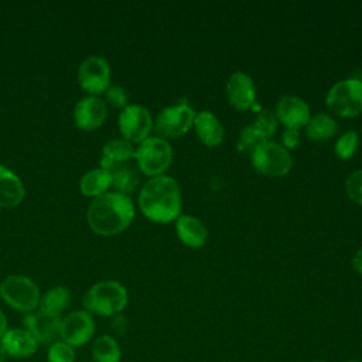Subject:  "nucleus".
Wrapping results in <instances>:
<instances>
[{
    "mask_svg": "<svg viewBox=\"0 0 362 362\" xmlns=\"http://www.w3.org/2000/svg\"><path fill=\"white\" fill-rule=\"evenodd\" d=\"M194 119L195 110L188 103V100H178L177 103L165 106L157 113L153 127L158 137L165 140L177 139L192 127Z\"/></svg>",
    "mask_w": 362,
    "mask_h": 362,
    "instance_id": "obj_6",
    "label": "nucleus"
},
{
    "mask_svg": "<svg viewBox=\"0 0 362 362\" xmlns=\"http://www.w3.org/2000/svg\"><path fill=\"white\" fill-rule=\"evenodd\" d=\"M314 362H325V361H314Z\"/></svg>",
    "mask_w": 362,
    "mask_h": 362,
    "instance_id": "obj_37",
    "label": "nucleus"
},
{
    "mask_svg": "<svg viewBox=\"0 0 362 362\" xmlns=\"http://www.w3.org/2000/svg\"><path fill=\"white\" fill-rule=\"evenodd\" d=\"M1 298L18 311H33L40 303V290L37 284L21 274H10L0 283Z\"/></svg>",
    "mask_w": 362,
    "mask_h": 362,
    "instance_id": "obj_8",
    "label": "nucleus"
},
{
    "mask_svg": "<svg viewBox=\"0 0 362 362\" xmlns=\"http://www.w3.org/2000/svg\"><path fill=\"white\" fill-rule=\"evenodd\" d=\"M225 92L229 105L236 110H249L256 105V86L253 79L242 71H236L228 78Z\"/></svg>",
    "mask_w": 362,
    "mask_h": 362,
    "instance_id": "obj_13",
    "label": "nucleus"
},
{
    "mask_svg": "<svg viewBox=\"0 0 362 362\" xmlns=\"http://www.w3.org/2000/svg\"><path fill=\"white\" fill-rule=\"evenodd\" d=\"M92 356L95 362H120L122 351L113 337L100 335L93 342Z\"/></svg>",
    "mask_w": 362,
    "mask_h": 362,
    "instance_id": "obj_25",
    "label": "nucleus"
},
{
    "mask_svg": "<svg viewBox=\"0 0 362 362\" xmlns=\"http://www.w3.org/2000/svg\"><path fill=\"white\" fill-rule=\"evenodd\" d=\"M263 140V137L259 134V132L253 127V124H249L243 127L238 136V143L236 147L240 153H252Z\"/></svg>",
    "mask_w": 362,
    "mask_h": 362,
    "instance_id": "obj_28",
    "label": "nucleus"
},
{
    "mask_svg": "<svg viewBox=\"0 0 362 362\" xmlns=\"http://www.w3.org/2000/svg\"><path fill=\"white\" fill-rule=\"evenodd\" d=\"M250 163L257 173L267 177H283L293 167L290 151L273 140L262 141L250 153Z\"/></svg>",
    "mask_w": 362,
    "mask_h": 362,
    "instance_id": "obj_7",
    "label": "nucleus"
},
{
    "mask_svg": "<svg viewBox=\"0 0 362 362\" xmlns=\"http://www.w3.org/2000/svg\"><path fill=\"white\" fill-rule=\"evenodd\" d=\"M192 127L199 141L206 147H216L225 139L223 124L211 110H201L195 113Z\"/></svg>",
    "mask_w": 362,
    "mask_h": 362,
    "instance_id": "obj_16",
    "label": "nucleus"
},
{
    "mask_svg": "<svg viewBox=\"0 0 362 362\" xmlns=\"http://www.w3.org/2000/svg\"><path fill=\"white\" fill-rule=\"evenodd\" d=\"M325 105L337 116H358L362 113V81L356 78L338 81L327 92Z\"/></svg>",
    "mask_w": 362,
    "mask_h": 362,
    "instance_id": "obj_4",
    "label": "nucleus"
},
{
    "mask_svg": "<svg viewBox=\"0 0 362 362\" xmlns=\"http://www.w3.org/2000/svg\"><path fill=\"white\" fill-rule=\"evenodd\" d=\"M346 362H362V361H359V359H351V361H346Z\"/></svg>",
    "mask_w": 362,
    "mask_h": 362,
    "instance_id": "obj_36",
    "label": "nucleus"
},
{
    "mask_svg": "<svg viewBox=\"0 0 362 362\" xmlns=\"http://www.w3.org/2000/svg\"><path fill=\"white\" fill-rule=\"evenodd\" d=\"M175 233L178 239L188 247H202L208 239L205 225L192 215H180L175 219Z\"/></svg>",
    "mask_w": 362,
    "mask_h": 362,
    "instance_id": "obj_18",
    "label": "nucleus"
},
{
    "mask_svg": "<svg viewBox=\"0 0 362 362\" xmlns=\"http://www.w3.org/2000/svg\"><path fill=\"white\" fill-rule=\"evenodd\" d=\"M25 329H28L37 342H52L61 337L62 320L58 314L38 310L33 314H27L24 318Z\"/></svg>",
    "mask_w": 362,
    "mask_h": 362,
    "instance_id": "obj_14",
    "label": "nucleus"
},
{
    "mask_svg": "<svg viewBox=\"0 0 362 362\" xmlns=\"http://www.w3.org/2000/svg\"><path fill=\"white\" fill-rule=\"evenodd\" d=\"M110 173L112 185L120 194H130L136 189L140 181V170L136 164V160H129L119 163L107 170Z\"/></svg>",
    "mask_w": 362,
    "mask_h": 362,
    "instance_id": "obj_19",
    "label": "nucleus"
},
{
    "mask_svg": "<svg viewBox=\"0 0 362 362\" xmlns=\"http://www.w3.org/2000/svg\"><path fill=\"white\" fill-rule=\"evenodd\" d=\"M281 143H283V147L286 150H291V148H296L300 143V133L298 130H294V129H286L281 134Z\"/></svg>",
    "mask_w": 362,
    "mask_h": 362,
    "instance_id": "obj_32",
    "label": "nucleus"
},
{
    "mask_svg": "<svg viewBox=\"0 0 362 362\" xmlns=\"http://www.w3.org/2000/svg\"><path fill=\"white\" fill-rule=\"evenodd\" d=\"M358 144H359L358 132L348 130L337 139L334 144V153L341 160H349L356 153Z\"/></svg>",
    "mask_w": 362,
    "mask_h": 362,
    "instance_id": "obj_26",
    "label": "nucleus"
},
{
    "mask_svg": "<svg viewBox=\"0 0 362 362\" xmlns=\"http://www.w3.org/2000/svg\"><path fill=\"white\" fill-rule=\"evenodd\" d=\"M352 267L356 273L362 274V247H359L352 257Z\"/></svg>",
    "mask_w": 362,
    "mask_h": 362,
    "instance_id": "obj_33",
    "label": "nucleus"
},
{
    "mask_svg": "<svg viewBox=\"0 0 362 362\" xmlns=\"http://www.w3.org/2000/svg\"><path fill=\"white\" fill-rule=\"evenodd\" d=\"M24 198L21 180L7 167L0 165V206H14Z\"/></svg>",
    "mask_w": 362,
    "mask_h": 362,
    "instance_id": "obj_20",
    "label": "nucleus"
},
{
    "mask_svg": "<svg viewBox=\"0 0 362 362\" xmlns=\"http://www.w3.org/2000/svg\"><path fill=\"white\" fill-rule=\"evenodd\" d=\"M345 192L351 201L362 205V168L354 171L345 181Z\"/></svg>",
    "mask_w": 362,
    "mask_h": 362,
    "instance_id": "obj_30",
    "label": "nucleus"
},
{
    "mask_svg": "<svg viewBox=\"0 0 362 362\" xmlns=\"http://www.w3.org/2000/svg\"><path fill=\"white\" fill-rule=\"evenodd\" d=\"M337 122L329 113H315L310 117L308 123L305 124V133L310 140L322 141L331 139L337 133Z\"/></svg>",
    "mask_w": 362,
    "mask_h": 362,
    "instance_id": "obj_22",
    "label": "nucleus"
},
{
    "mask_svg": "<svg viewBox=\"0 0 362 362\" xmlns=\"http://www.w3.org/2000/svg\"><path fill=\"white\" fill-rule=\"evenodd\" d=\"M7 352H6V349H4V346H3V344L0 342V362H6L7 361Z\"/></svg>",
    "mask_w": 362,
    "mask_h": 362,
    "instance_id": "obj_35",
    "label": "nucleus"
},
{
    "mask_svg": "<svg viewBox=\"0 0 362 362\" xmlns=\"http://www.w3.org/2000/svg\"><path fill=\"white\" fill-rule=\"evenodd\" d=\"M134 160L143 174L150 177L163 175L173 161V147L163 137L148 136L136 148Z\"/></svg>",
    "mask_w": 362,
    "mask_h": 362,
    "instance_id": "obj_5",
    "label": "nucleus"
},
{
    "mask_svg": "<svg viewBox=\"0 0 362 362\" xmlns=\"http://www.w3.org/2000/svg\"><path fill=\"white\" fill-rule=\"evenodd\" d=\"M6 331H7V320H6V315L3 314V311L0 310V339Z\"/></svg>",
    "mask_w": 362,
    "mask_h": 362,
    "instance_id": "obj_34",
    "label": "nucleus"
},
{
    "mask_svg": "<svg viewBox=\"0 0 362 362\" xmlns=\"http://www.w3.org/2000/svg\"><path fill=\"white\" fill-rule=\"evenodd\" d=\"M134 156H136V148L130 141L124 139H113L103 146L100 165L102 168L109 170L110 167L119 163L134 160Z\"/></svg>",
    "mask_w": 362,
    "mask_h": 362,
    "instance_id": "obj_21",
    "label": "nucleus"
},
{
    "mask_svg": "<svg viewBox=\"0 0 362 362\" xmlns=\"http://www.w3.org/2000/svg\"><path fill=\"white\" fill-rule=\"evenodd\" d=\"M47 358L48 362H74L75 351L71 345L65 344L64 341H55L51 344Z\"/></svg>",
    "mask_w": 362,
    "mask_h": 362,
    "instance_id": "obj_29",
    "label": "nucleus"
},
{
    "mask_svg": "<svg viewBox=\"0 0 362 362\" xmlns=\"http://www.w3.org/2000/svg\"><path fill=\"white\" fill-rule=\"evenodd\" d=\"M134 218V205L129 195L117 191L96 197L88 206L89 226L99 235H115L126 229Z\"/></svg>",
    "mask_w": 362,
    "mask_h": 362,
    "instance_id": "obj_2",
    "label": "nucleus"
},
{
    "mask_svg": "<svg viewBox=\"0 0 362 362\" xmlns=\"http://www.w3.org/2000/svg\"><path fill=\"white\" fill-rule=\"evenodd\" d=\"M252 124L259 132V134L263 137V140H270L277 130L279 120L273 110L266 109V110H260L257 113V116Z\"/></svg>",
    "mask_w": 362,
    "mask_h": 362,
    "instance_id": "obj_27",
    "label": "nucleus"
},
{
    "mask_svg": "<svg viewBox=\"0 0 362 362\" xmlns=\"http://www.w3.org/2000/svg\"><path fill=\"white\" fill-rule=\"evenodd\" d=\"M78 79L83 89L90 93H100L110 83V68L103 57L92 55L82 61L78 71Z\"/></svg>",
    "mask_w": 362,
    "mask_h": 362,
    "instance_id": "obj_10",
    "label": "nucleus"
},
{
    "mask_svg": "<svg viewBox=\"0 0 362 362\" xmlns=\"http://www.w3.org/2000/svg\"><path fill=\"white\" fill-rule=\"evenodd\" d=\"M71 303V291L64 286H57L47 290L40 296V310L48 311L52 314H61Z\"/></svg>",
    "mask_w": 362,
    "mask_h": 362,
    "instance_id": "obj_24",
    "label": "nucleus"
},
{
    "mask_svg": "<svg viewBox=\"0 0 362 362\" xmlns=\"http://www.w3.org/2000/svg\"><path fill=\"white\" fill-rule=\"evenodd\" d=\"M95 332V321L88 311H72L61 324V338L65 344L74 346L85 345Z\"/></svg>",
    "mask_w": 362,
    "mask_h": 362,
    "instance_id": "obj_11",
    "label": "nucleus"
},
{
    "mask_svg": "<svg viewBox=\"0 0 362 362\" xmlns=\"http://www.w3.org/2000/svg\"><path fill=\"white\" fill-rule=\"evenodd\" d=\"M107 115L106 103L96 95H88L79 99L74 109V119L78 127L90 130L99 127Z\"/></svg>",
    "mask_w": 362,
    "mask_h": 362,
    "instance_id": "obj_15",
    "label": "nucleus"
},
{
    "mask_svg": "<svg viewBox=\"0 0 362 362\" xmlns=\"http://www.w3.org/2000/svg\"><path fill=\"white\" fill-rule=\"evenodd\" d=\"M119 130L124 140L141 143L153 129V117L141 105H127L122 109L117 119Z\"/></svg>",
    "mask_w": 362,
    "mask_h": 362,
    "instance_id": "obj_9",
    "label": "nucleus"
},
{
    "mask_svg": "<svg viewBox=\"0 0 362 362\" xmlns=\"http://www.w3.org/2000/svg\"><path fill=\"white\" fill-rule=\"evenodd\" d=\"M112 185L110 173L102 167L93 168L83 174L81 178L79 187L81 191L88 197H99L106 192V189Z\"/></svg>",
    "mask_w": 362,
    "mask_h": 362,
    "instance_id": "obj_23",
    "label": "nucleus"
},
{
    "mask_svg": "<svg viewBox=\"0 0 362 362\" xmlns=\"http://www.w3.org/2000/svg\"><path fill=\"white\" fill-rule=\"evenodd\" d=\"M141 214L157 223H168L181 215V188L171 175L151 177L139 194Z\"/></svg>",
    "mask_w": 362,
    "mask_h": 362,
    "instance_id": "obj_1",
    "label": "nucleus"
},
{
    "mask_svg": "<svg viewBox=\"0 0 362 362\" xmlns=\"http://www.w3.org/2000/svg\"><path fill=\"white\" fill-rule=\"evenodd\" d=\"M105 93H106V99L109 100V103L112 106H116V107L127 106V93L122 86L109 85L107 89L105 90Z\"/></svg>",
    "mask_w": 362,
    "mask_h": 362,
    "instance_id": "obj_31",
    "label": "nucleus"
},
{
    "mask_svg": "<svg viewBox=\"0 0 362 362\" xmlns=\"http://www.w3.org/2000/svg\"><path fill=\"white\" fill-rule=\"evenodd\" d=\"M274 115L277 120L284 124L286 129L294 130L304 127L311 117L310 106L307 105V102L296 95L281 96L276 103Z\"/></svg>",
    "mask_w": 362,
    "mask_h": 362,
    "instance_id": "obj_12",
    "label": "nucleus"
},
{
    "mask_svg": "<svg viewBox=\"0 0 362 362\" xmlns=\"http://www.w3.org/2000/svg\"><path fill=\"white\" fill-rule=\"evenodd\" d=\"M127 304V290L117 280H103L93 284L83 296L88 313L110 317L120 313Z\"/></svg>",
    "mask_w": 362,
    "mask_h": 362,
    "instance_id": "obj_3",
    "label": "nucleus"
},
{
    "mask_svg": "<svg viewBox=\"0 0 362 362\" xmlns=\"http://www.w3.org/2000/svg\"><path fill=\"white\" fill-rule=\"evenodd\" d=\"M0 342L3 344L7 355L13 358H28L37 351L38 346L37 339L25 328L7 329Z\"/></svg>",
    "mask_w": 362,
    "mask_h": 362,
    "instance_id": "obj_17",
    "label": "nucleus"
}]
</instances>
